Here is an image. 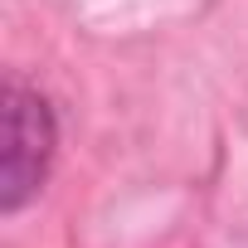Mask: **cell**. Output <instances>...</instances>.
Segmentation results:
<instances>
[{"label":"cell","mask_w":248,"mask_h":248,"mask_svg":"<svg viewBox=\"0 0 248 248\" xmlns=\"http://www.w3.org/2000/svg\"><path fill=\"white\" fill-rule=\"evenodd\" d=\"M54 146H59L54 107L34 88L5 83V146H0V209L5 214L25 209L39 195Z\"/></svg>","instance_id":"cell-1"}]
</instances>
